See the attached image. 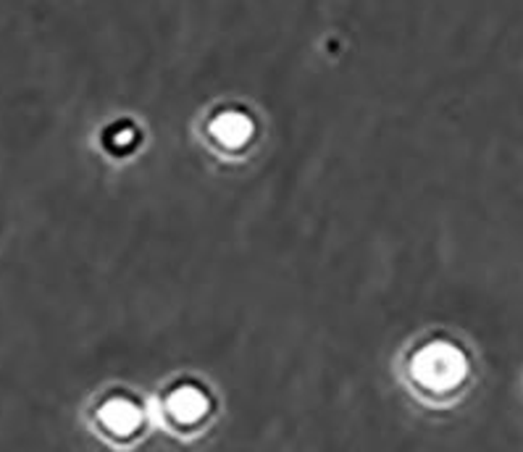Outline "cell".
<instances>
[{
    "instance_id": "1",
    "label": "cell",
    "mask_w": 523,
    "mask_h": 452,
    "mask_svg": "<svg viewBox=\"0 0 523 452\" xmlns=\"http://www.w3.org/2000/svg\"><path fill=\"white\" fill-rule=\"evenodd\" d=\"M413 376L424 386L450 389V386H456L466 376V358L453 344L436 342V344H429L426 350H421L415 355Z\"/></svg>"
},
{
    "instance_id": "2",
    "label": "cell",
    "mask_w": 523,
    "mask_h": 452,
    "mask_svg": "<svg viewBox=\"0 0 523 452\" xmlns=\"http://www.w3.org/2000/svg\"><path fill=\"white\" fill-rule=\"evenodd\" d=\"M100 421L116 434H129L139 426L142 410L129 400H111L100 407Z\"/></svg>"
},
{
    "instance_id": "3",
    "label": "cell",
    "mask_w": 523,
    "mask_h": 452,
    "mask_svg": "<svg viewBox=\"0 0 523 452\" xmlns=\"http://www.w3.org/2000/svg\"><path fill=\"white\" fill-rule=\"evenodd\" d=\"M169 410H171V416H177V418L184 421V424H192V421H200L205 416L208 400H205V395L200 389H195V386H182V389H177V392L171 395Z\"/></svg>"
},
{
    "instance_id": "4",
    "label": "cell",
    "mask_w": 523,
    "mask_h": 452,
    "mask_svg": "<svg viewBox=\"0 0 523 452\" xmlns=\"http://www.w3.org/2000/svg\"><path fill=\"white\" fill-rule=\"evenodd\" d=\"M221 121H227L229 124L227 129H221V127H219V135L224 137L227 142H240L242 137L248 135V124H242V118H237V116H227V118H221Z\"/></svg>"
}]
</instances>
